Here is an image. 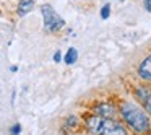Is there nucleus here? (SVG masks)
Here are the masks:
<instances>
[{"label":"nucleus","mask_w":151,"mask_h":135,"mask_svg":"<svg viewBox=\"0 0 151 135\" xmlns=\"http://www.w3.org/2000/svg\"><path fill=\"white\" fill-rule=\"evenodd\" d=\"M99 134H106V135H124L127 134L125 127H122L120 122H115V121H106L102 122L101 129H99Z\"/></svg>","instance_id":"obj_3"},{"label":"nucleus","mask_w":151,"mask_h":135,"mask_svg":"<svg viewBox=\"0 0 151 135\" xmlns=\"http://www.w3.org/2000/svg\"><path fill=\"white\" fill-rule=\"evenodd\" d=\"M33 7H34V2L33 0H21L20 2V5H18V15H26V13H29L31 10H33Z\"/></svg>","instance_id":"obj_6"},{"label":"nucleus","mask_w":151,"mask_h":135,"mask_svg":"<svg viewBox=\"0 0 151 135\" xmlns=\"http://www.w3.org/2000/svg\"><path fill=\"white\" fill-rule=\"evenodd\" d=\"M138 77L146 80V82H151V54L146 59H143V62L140 64V67H138Z\"/></svg>","instance_id":"obj_4"},{"label":"nucleus","mask_w":151,"mask_h":135,"mask_svg":"<svg viewBox=\"0 0 151 135\" xmlns=\"http://www.w3.org/2000/svg\"><path fill=\"white\" fill-rule=\"evenodd\" d=\"M54 60H55V62H60V60H62V54H60L59 51H57V52L54 54Z\"/></svg>","instance_id":"obj_11"},{"label":"nucleus","mask_w":151,"mask_h":135,"mask_svg":"<svg viewBox=\"0 0 151 135\" xmlns=\"http://www.w3.org/2000/svg\"><path fill=\"white\" fill-rule=\"evenodd\" d=\"M122 116H124L125 122H127L135 132L143 134V132H146L148 129H150V119H148V116L145 114L140 108L132 104V103H125V104L122 106Z\"/></svg>","instance_id":"obj_1"},{"label":"nucleus","mask_w":151,"mask_h":135,"mask_svg":"<svg viewBox=\"0 0 151 135\" xmlns=\"http://www.w3.org/2000/svg\"><path fill=\"white\" fill-rule=\"evenodd\" d=\"M41 12H42V17H44V28H46L47 31L55 33L60 28H63L65 21L57 15V12L54 10L50 5H42V7H41Z\"/></svg>","instance_id":"obj_2"},{"label":"nucleus","mask_w":151,"mask_h":135,"mask_svg":"<svg viewBox=\"0 0 151 135\" xmlns=\"http://www.w3.org/2000/svg\"><path fill=\"white\" fill-rule=\"evenodd\" d=\"M76 59H78V52H76V49L70 47L68 52H67V56H65V62L68 64V65H72V64L76 62Z\"/></svg>","instance_id":"obj_7"},{"label":"nucleus","mask_w":151,"mask_h":135,"mask_svg":"<svg viewBox=\"0 0 151 135\" xmlns=\"http://www.w3.org/2000/svg\"><path fill=\"white\" fill-rule=\"evenodd\" d=\"M96 114L101 116V117H114L115 116V109L111 104H99L96 108Z\"/></svg>","instance_id":"obj_5"},{"label":"nucleus","mask_w":151,"mask_h":135,"mask_svg":"<svg viewBox=\"0 0 151 135\" xmlns=\"http://www.w3.org/2000/svg\"><path fill=\"white\" fill-rule=\"evenodd\" d=\"M145 7H146V10L151 13V0H145Z\"/></svg>","instance_id":"obj_12"},{"label":"nucleus","mask_w":151,"mask_h":135,"mask_svg":"<svg viewBox=\"0 0 151 135\" xmlns=\"http://www.w3.org/2000/svg\"><path fill=\"white\" fill-rule=\"evenodd\" d=\"M20 132H21V125L20 124H17V125L12 127V134H20Z\"/></svg>","instance_id":"obj_10"},{"label":"nucleus","mask_w":151,"mask_h":135,"mask_svg":"<svg viewBox=\"0 0 151 135\" xmlns=\"http://www.w3.org/2000/svg\"><path fill=\"white\" fill-rule=\"evenodd\" d=\"M109 15H111V5L106 4L104 7H102V10H101V18H102V20H107Z\"/></svg>","instance_id":"obj_8"},{"label":"nucleus","mask_w":151,"mask_h":135,"mask_svg":"<svg viewBox=\"0 0 151 135\" xmlns=\"http://www.w3.org/2000/svg\"><path fill=\"white\" fill-rule=\"evenodd\" d=\"M145 108H146V111L151 114V93L146 95V98H145Z\"/></svg>","instance_id":"obj_9"}]
</instances>
